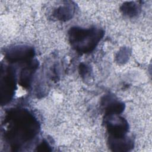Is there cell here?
<instances>
[{
	"mask_svg": "<svg viewBox=\"0 0 152 152\" xmlns=\"http://www.w3.org/2000/svg\"><path fill=\"white\" fill-rule=\"evenodd\" d=\"M5 137L14 150L35 137L39 132V124L34 116L26 109L10 111L5 119Z\"/></svg>",
	"mask_w": 152,
	"mask_h": 152,
	"instance_id": "obj_1",
	"label": "cell"
},
{
	"mask_svg": "<svg viewBox=\"0 0 152 152\" xmlns=\"http://www.w3.org/2000/svg\"><path fill=\"white\" fill-rule=\"evenodd\" d=\"M69 40L78 52L87 53L93 51L104 36L102 29L96 27L83 28L74 27L68 31Z\"/></svg>",
	"mask_w": 152,
	"mask_h": 152,
	"instance_id": "obj_2",
	"label": "cell"
},
{
	"mask_svg": "<svg viewBox=\"0 0 152 152\" xmlns=\"http://www.w3.org/2000/svg\"><path fill=\"white\" fill-rule=\"evenodd\" d=\"M15 87V72L11 68H5L1 71V103L6 104L12 99Z\"/></svg>",
	"mask_w": 152,
	"mask_h": 152,
	"instance_id": "obj_3",
	"label": "cell"
},
{
	"mask_svg": "<svg viewBox=\"0 0 152 152\" xmlns=\"http://www.w3.org/2000/svg\"><path fill=\"white\" fill-rule=\"evenodd\" d=\"M104 123L109 134V137L122 138L128 132V124L126 121L118 115H106Z\"/></svg>",
	"mask_w": 152,
	"mask_h": 152,
	"instance_id": "obj_4",
	"label": "cell"
},
{
	"mask_svg": "<svg viewBox=\"0 0 152 152\" xmlns=\"http://www.w3.org/2000/svg\"><path fill=\"white\" fill-rule=\"evenodd\" d=\"M34 55L32 48L26 46H17L8 49L6 52L5 58L11 62H19L29 61Z\"/></svg>",
	"mask_w": 152,
	"mask_h": 152,
	"instance_id": "obj_5",
	"label": "cell"
},
{
	"mask_svg": "<svg viewBox=\"0 0 152 152\" xmlns=\"http://www.w3.org/2000/svg\"><path fill=\"white\" fill-rule=\"evenodd\" d=\"M106 115H119L124 110V103L118 100L113 95H106L102 100Z\"/></svg>",
	"mask_w": 152,
	"mask_h": 152,
	"instance_id": "obj_6",
	"label": "cell"
},
{
	"mask_svg": "<svg viewBox=\"0 0 152 152\" xmlns=\"http://www.w3.org/2000/svg\"><path fill=\"white\" fill-rule=\"evenodd\" d=\"M109 147L112 151H126L133 148V141L125 136L122 138H108Z\"/></svg>",
	"mask_w": 152,
	"mask_h": 152,
	"instance_id": "obj_7",
	"label": "cell"
},
{
	"mask_svg": "<svg viewBox=\"0 0 152 152\" xmlns=\"http://www.w3.org/2000/svg\"><path fill=\"white\" fill-rule=\"evenodd\" d=\"M75 12V6L71 3L64 4L56 9L54 12L55 17L59 20L66 21L72 18Z\"/></svg>",
	"mask_w": 152,
	"mask_h": 152,
	"instance_id": "obj_8",
	"label": "cell"
},
{
	"mask_svg": "<svg viewBox=\"0 0 152 152\" xmlns=\"http://www.w3.org/2000/svg\"><path fill=\"white\" fill-rule=\"evenodd\" d=\"M37 66V61L31 63L27 68L23 69L20 75V84L24 87H27L30 86L32 76L35 69Z\"/></svg>",
	"mask_w": 152,
	"mask_h": 152,
	"instance_id": "obj_9",
	"label": "cell"
},
{
	"mask_svg": "<svg viewBox=\"0 0 152 152\" xmlns=\"http://www.w3.org/2000/svg\"><path fill=\"white\" fill-rule=\"evenodd\" d=\"M140 10V5L135 2H127L121 7V11L123 14L129 17H134L137 15Z\"/></svg>",
	"mask_w": 152,
	"mask_h": 152,
	"instance_id": "obj_10",
	"label": "cell"
},
{
	"mask_svg": "<svg viewBox=\"0 0 152 152\" xmlns=\"http://www.w3.org/2000/svg\"><path fill=\"white\" fill-rule=\"evenodd\" d=\"M80 71L81 72V74L82 76L88 75V74L90 72V68L87 65L81 64L80 66Z\"/></svg>",
	"mask_w": 152,
	"mask_h": 152,
	"instance_id": "obj_11",
	"label": "cell"
},
{
	"mask_svg": "<svg viewBox=\"0 0 152 152\" xmlns=\"http://www.w3.org/2000/svg\"><path fill=\"white\" fill-rule=\"evenodd\" d=\"M129 52L128 50L127 49H124L123 50H121L119 52V56H118V61H120L119 62H122V59L124 56H126L128 58L129 56ZM125 59L124 58V62H125Z\"/></svg>",
	"mask_w": 152,
	"mask_h": 152,
	"instance_id": "obj_12",
	"label": "cell"
},
{
	"mask_svg": "<svg viewBox=\"0 0 152 152\" xmlns=\"http://www.w3.org/2000/svg\"><path fill=\"white\" fill-rule=\"evenodd\" d=\"M50 147L49 146V144L46 142L43 141L38 146H37V150L38 151H50L51 150L49 149Z\"/></svg>",
	"mask_w": 152,
	"mask_h": 152,
	"instance_id": "obj_13",
	"label": "cell"
}]
</instances>
